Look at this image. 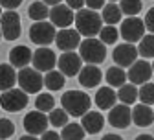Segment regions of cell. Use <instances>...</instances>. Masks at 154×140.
<instances>
[{"label": "cell", "instance_id": "cell-35", "mask_svg": "<svg viewBox=\"0 0 154 140\" xmlns=\"http://www.w3.org/2000/svg\"><path fill=\"white\" fill-rule=\"evenodd\" d=\"M13 133H15V125L11 120L0 118V140H8Z\"/></svg>", "mask_w": 154, "mask_h": 140}, {"label": "cell", "instance_id": "cell-5", "mask_svg": "<svg viewBox=\"0 0 154 140\" xmlns=\"http://www.w3.org/2000/svg\"><path fill=\"white\" fill-rule=\"evenodd\" d=\"M119 35L125 39V43H128V44L140 43L141 39L145 37V22L141 21L140 17H127L125 21L121 22Z\"/></svg>", "mask_w": 154, "mask_h": 140}, {"label": "cell", "instance_id": "cell-15", "mask_svg": "<svg viewBox=\"0 0 154 140\" xmlns=\"http://www.w3.org/2000/svg\"><path fill=\"white\" fill-rule=\"evenodd\" d=\"M50 22L61 30H66L72 22H75V15L66 4H59L50 9Z\"/></svg>", "mask_w": 154, "mask_h": 140}, {"label": "cell", "instance_id": "cell-33", "mask_svg": "<svg viewBox=\"0 0 154 140\" xmlns=\"http://www.w3.org/2000/svg\"><path fill=\"white\" fill-rule=\"evenodd\" d=\"M48 120H50V125L53 127H64L68 125V112L64 109H53L48 114Z\"/></svg>", "mask_w": 154, "mask_h": 140}, {"label": "cell", "instance_id": "cell-47", "mask_svg": "<svg viewBox=\"0 0 154 140\" xmlns=\"http://www.w3.org/2000/svg\"><path fill=\"white\" fill-rule=\"evenodd\" d=\"M152 72H154V61H152Z\"/></svg>", "mask_w": 154, "mask_h": 140}, {"label": "cell", "instance_id": "cell-27", "mask_svg": "<svg viewBox=\"0 0 154 140\" xmlns=\"http://www.w3.org/2000/svg\"><path fill=\"white\" fill-rule=\"evenodd\" d=\"M44 87L48 90H61L64 87V76L59 70L46 72V76H44Z\"/></svg>", "mask_w": 154, "mask_h": 140}, {"label": "cell", "instance_id": "cell-8", "mask_svg": "<svg viewBox=\"0 0 154 140\" xmlns=\"http://www.w3.org/2000/svg\"><path fill=\"white\" fill-rule=\"evenodd\" d=\"M0 30L6 41H15L20 37V17L17 11H4L0 17Z\"/></svg>", "mask_w": 154, "mask_h": 140}, {"label": "cell", "instance_id": "cell-37", "mask_svg": "<svg viewBox=\"0 0 154 140\" xmlns=\"http://www.w3.org/2000/svg\"><path fill=\"white\" fill-rule=\"evenodd\" d=\"M22 4V0H0V6L2 9L6 8V11H15V8H18Z\"/></svg>", "mask_w": 154, "mask_h": 140}, {"label": "cell", "instance_id": "cell-43", "mask_svg": "<svg viewBox=\"0 0 154 140\" xmlns=\"http://www.w3.org/2000/svg\"><path fill=\"white\" fill-rule=\"evenodd\" d=\"M136 140H154V136L152 135H138Z\"/></svg>", "mask_w": 154, "mask_h": 140}, {"label": "cell", "instance_id": "cell-25", "mask_svg": "<svg viewBox=\"0 0 154 140\" xmlns=\"http://www.w3.org/2000/svg\"><path fill=\"white\" fill-rule=\"evenodd\" d=\"M106 83H108V87H118V89H121L125 83H127V72L123 70V68H119V67H110L108 70H106Z\"/></svg>", "mask_w": 154, "mask_h": 140}, {"label": "cell", "instance_id": "cell-34", "mask_svg": "<svg viewBox=\"0 0 154 140\" xmlns=\"http://www.w3.org/2000/svg\"><path fill=\"white\" fill-rule=\"evenodd\" d=\"M138 98L141 99L143 105H149V107L154 105V83H145V85H141Z\"/></svg>", "mask_w": 154, "mask_h": 140}, {"label": "cell", "instance_id": "cell-10", "mask_svg": "<svg viewBox=\"0 0 154 140\" xmlns=\"http://www.w3.org/2000/svg\"><path fill=\"white\" fill-rule=\"evenodd\" d=\"M48 125H50V120L41 111H31L24 116V129L28 135H33V136L41 135L42 136L48 131Z\"/></svg>", "mask_w": 154, "mask_h": 140}, {"label": "cell", "instance_id": "cell-7", "mask_svg": "<svg viewBox=\"0 0 154 140\" xmlns=\"http://www.w3.org/2000/svg\"><path fill=\"white\" fill-rule=\"evenodd\" d=\"M29 102V98L24 90L20 89H11V90H6L0 96V105H2L4 111H9V112H17V111H22Z\"/></svg>", "mask_w": 154, "mask_h": 140}, {"label": "cell", "instance_id": "cell-40", "mask_svg": "<svg viewBox=\"0 0 154 140\" xmlns=\"http://www.w3.org/2000/svg\"><path fill=\"white\" fill-rule=\"evenodd\" d=\"M41 140H61V135L57 133V131H46L42 136H41Z\"/></svg>", "mask_w": 154, "mask_h": 140}, {"label": "cell", "instance_id": "cell-4", "mask_svg": "<svg viewBox=\"0 0 154 140\" xmlns=\"http://www.w3.org/2000/svg\"><path fill=\"white\" fill-rule=\"evenodd\" d=\"M17 83L20 87V90H24L26 94H37V92H41V89L44 85V77L35 68L26 67L17 72Z\"/></svg>", "mask_w": 154, "mask_h": 140}, {"label": "cell", "instance_id": "cell-36", "mask_svg": "<svg viewBox=\"0 0 154 140\" xmlns=\"http://www.w3.org/2000/svg\"><path fill=\"white\" fill-rule=\"evenodd\" d=\"M143 22H145V30H149V31L154 35V8H150V9L145 13Z\"/></svg>", "mask_w": 154, "mask_h": 140}, {"label": "cell", "instance_id": "cell-3", "mask_svg": "<svg viewBox=\"0 0 154 140\" xmlns=\"http://www.w3.org/2000/svg\"><path fill=\"white\" fill-rule=\"evenodd\" d=\"M79 55L88 65H99V63H103L106 59V48H105V44L99 41V39L90 37V39L81 41Z\"/></svg>", "mask_w": 154, "mask_h": 140}, {"label": "cell", "instance_id": "cell-14", "mask_svg": "<svg viewBox=\"0 0 154 140\" xmlns=\"http://www.w3.org/2000/svg\"><path fill=\"white\" fill-rule=\"evenodd\" d=\"M55 44L63 52H73L75 48L81 46V35L77 30H72V28L59 30V33L55 37Z\"/></svg>", "mask_w": 154, "mask_h": 140}, {"label": "cell", "instance_id": "cell-46", "mask_svg": "<svg viewBox=\"0 0 154 140\" xmlns=\"http://www.w3.org/2000/svg\"><path fill=\"white\" fill-rule=\"evenodd\" d=\"M108 2H118V0H108Z\"/></svg>", "mask_w": 154, "mask_h": 140}, {"label": "cell", "instance_id": "cell-30", "mask_svg": "<svg viewBox=\"0 0 154 140\" xmlns=\"http://www.w3.org/2000/svg\"><path fill=\"white\" fill-rule=\"evenodd\" d=\"M35 107H37V111H41V112H51L53 111V107H55V99H53V96L51 94H48V92H41L37 96V99H35Z\"/></svg>", "mask_w": 154, "mask_h": 140}, {"label": "cell", "instance_id": "cell-20", "mask_svg": "<svg viewBox=\"0 0 154 140\" xmlns=\"http://www.w3.org/2000/svg\"><path fill=\"white\" fill-rule=\"evenodd\" d=\"M132 122L136 124L138 127H147L154 122V111L149 105L138 103L136 107L132 109Z\"/></svg>", "mask_w": 154, "mask_h": 140}, {"label": "cell", "instance_id": "cell-9", "mask_svg": "<svg viewBox=\"0 0 154 140\" xmlns=\"http://www.w3.org/2000/svg\"><path fill=\"white\" fill-rule=\"evenodd\" d=\"M57 67H59V72L64 77L79 76V72L83 70V59L75 52H64L59 59H57Z\"/></svg>", "mask_w": 154, "mask_h": 140}, {"label": "cell", "instance_id": "cell-24", "mask_svg": "<svg viewBox=\"0 0 154 140\" xmlns=\"http://www.w3.org/2000/svg\"><path fill=\"white\" fill-rule=\"evenodd\" d=\"M50 6H46L44 2H41V0H35V2L29 4V9H28V15L31 21L35 22H42L46 21V18H50Z\"/></svg>", "mask_w": 154, "mask_h": 140}, {"label": "cell", "instance_id": "cell-42", "mask_svg": "<svg viewBox=\"0 0 154 140\" xmlns=\"http://www.w3.org/2000/svg\"><path fill=\"white\" fill-rule=\"evenodd\" d=\"M42 2L46 4V6H51V8H55V6H59L63 0H42Z\"/></svg>", "mask_w": 154, "mask_h": 140}, {"label": "cell", "instance_id": "cell-41", "mask_svg": "<svg viewBox=\"0 0 154 140\" xmlns=\"http://www.w3.org/2000/svg\"><path fill=\"white\" fill-rule=\"evenodd\" d=\"M101 140H123L119 135H114V133H108V135H105Z\"/></svg>", "mask_w": 154, "mask_h": 140}, {"label": "cell", "instance_id": "cell-31", "mask_svg": "<svg viewBox=\"0 0 154 140\" xmlns=\"http://www.w3.org/2000/svg\"><path fill=\"white\" fill-rule=\"evenodd\" d=\"M119 8H121V13L127 15V17H136L143 4H141V0H119Z\"/></svg>", "mask_w": 154, "mask_h": 140}, {"label": "cell", "instance_id": "cell-32", "mask_svg": "<svg viewBox=\"0 0 154 140\" xmlns=\"http://www.w3.org/2000/svg\"><path fill=\"white\" fill-rule=\"evenodd\" d=\"M119 39V30L116 28V26H103L101 31H99V41L103 44H114L116 41Z\"/></svg>", "mask_w": 154, "mask_h": 140}, {"label": "cell", "instance_id": "cell-18", "mask_svg": "<svg viewBox=\"0 0 154 140\" xmlns=\"http://www.w3.org/2000/svg\"><path fill=\"white\" fill-rule=\"evenodd\" d=\"M101 79H103L101 68L95 67V65H86V67H83V70L79 72V83H81L85 89H94V87H97Z\"/></svg>", "mask_w": 154, "mask_h": 140}, {"label": "cell", "instance_id": "cell-22", "mask_svg": "<svg viewBox=\"0 0 154 140\" xmlns=\"http://www.w3.org/2000/svg\"><path fill=\"white\" fill-rule=\"evenodd\" d=\"M101 18H103V22H105L106 26H116L118 22H121L123 13H121L119 4H116V2L105 4V8L101 9Z\"/></svg>", "mask_w": 154, "mask_h": 140}, {"label": "cell", "instance_id": "cell-6", "mask_svg": "<svg viewBox=\"0 0 154 140\" xmlns=\"http://www.w3.org/2000/svg\"><path fill=\"white\" fill-rule=\"evenodd\" d=\"M55 26L51 22H35L31 28H29V39H31V43H35L38 48H42V46H48L55 41Z\"/></svg>", "mask_w": 154, "mask_h": 140}, {"label": "cell", "instance_id": "cell-11", "mask_svg": "<svg viewBox=\"0 0 154 140\" xmlns=\"http://www.w3.org/2000/svg\"><path fill=\"white\" fill-rule=\"evenodd\" d=\"M138 46H134V44H128V43H121L114 48L112 52V59H114V63L118 65L119 68L123 67H132L134 63L138 61Z\"/></svg>", "mask_w": 154, "mask_h": 140}, {"label": "cell", "instance_id": "cell-16", "mask_svg": "<svg viewBox=\"0 0 154 140\" xmlns=\"http://www.w3.org/2000/svg\"><path fill=\"white\" fill-rule=\"evenodd\" d=\"M108 122L114 125V127H119V129H125L128 127V124L132 122V111L128 109V105H116L108 111Z\"/></svg>", "mask_w": 154, "mask_h": 140}, {"label": "cell", "instance_id": "cell-21", "mask_svg": "<svg viewBox=\"0 0 154 140\" xmlns=\"http://www.w3.org/2000/svg\"><path fill=\"white\" fill-rule=\"evenodd\" d=\"M116 99H118V92H114L112 87H99L95 92V105L99 109H112L116 107Z\"/></svg>", "mask_w": 154, "mask_h": 140}, {"label": "cell", "instance_id": "cell-29", "mask_svg": "<svg viewBox=\"0 0 154 140\" xmlns=\"http://www.w3.org/2000/svg\"><path fill=\"white\" fill-rule=\"evenodd\" d=\"M138 54L143 59H154V35L149 33L138 43Z\"/></svg>", "mask_w": 154, "mask_h": 140}, {"label": "cell", "instance_id": "cell-19", "mask_svg": "<svg viewBox=\"0 0 154 140\" xmlns=\"http://www.w3.org/2000/svg\"><path fill=\"white\" fill-rule=\"evenodd\" d=\"M81 125L85 129V133L88 135H95V133H99L105 125V118L101 112L97 111H88L83 118H81Z\"/></svg>", "mask_w": 154, "mask_h": 140}, {"label": "cell", "instance_id": "cell-12", "mask_svg": "<svg viewBox=\"0 0 154 140\" xmlns=\"http://www.w3.org/2000/svg\"><path fill=\"white\" fill-rule=\"evenodd\" d=\"M152 65L149 63V61H145V59H138L136 63H134L130 68H128V81L132 83V85H145V83H149V79L152 77Z\"/></svg>", "mask_w": 154, "mask_h": 140}, {"label": "cell", "instance_id": "cell-1", "mask_svg": "<svg viewBox=\"0 0 154 140\" xmlns=\"http://www.w3.org/2000/svg\"><path fill=\"white\" fill-rule=\"evenodd\" d=\"M61 105L68 112V116H85L90 111L92 99L83 90H68L61 96Z\"/></svg>", "mask_w": 154, "mask_h": 140}, {"label": "cell", "instance_id": "cell-17", "mask_svg": "<svg viewBox=\"0 0 154 140\" xmlns=\"http://www.w3.org/2000/svg\"><path fill=\"white\" fill-rule=\"evenodd\" d=\"M33 59V52L26 46V44H17L15 48H11L9 52V61H11V67L15 68H26Z\"/></svg>", "mask_w": 154, "mask_h": 140}, {"label": "cell", "instance_id": "cell-44", "mask_svg": "<svg viewBox=\"0 0 154 140\" xmlns=\"http://www.w3.org/2000/svg\"><path fill=\"white\" fill-rule=\"evenodd\" d=\"M20 140H38V138L33 135H24V136H20Z\"/></svg>", "mask_w": 154, "mask_h": 140}, {"label": "cell", "instance_id": "cell-26", "mask_svg": "<svg viewBox=\"0 0 154 140\" xmlns=\"http://www.w3.org/2000/svg\"><path fill=\"white\" fill-rule=\"evenodd\" d=\"M138 96H140V89L136 85H132V83H125L118 90V99L123 105H132L138 99Z\"/></svg>", "mask_w": 154, "mask_h": 140}, {"label": "cell", "instance_id": "cell-45", "mask_svg": "<svg viewBox=\"0 0 154 140\" xmlns=\"http://www.w3.org/2000/svg\"><path fill=\"white\" fill-rule=\"evenodd\" d=\"M2 13H4V11H2V6H0V17H2Z\"/></svg>", "mask_w": 154, "mask_h": 140}, {"label": "cell", "instance_id": "cell-2", "mask_svg": "<svg viewBox=\"0 0 154 140\" xmlns=\"http://www.w3.org/2000/svg\"><path fill=\"white\" fill-rule=\"evenodd\" d=\"M103 28V18L97 11L92 9H81L75 13V30L79 31V35H85L86 39L99 35Z\"/></svg>", "mask_w": 154, "mask_h": 140}, {"label": "cell", "instance_id": "cell-39", "mask_svg": "<svg viewBox=\"0 0 154 140\" xmlns=\"http://www.w3.org/2000/svg\"><path fill=\"white\" fill-rule=\"evenodd\" d=\"M83 4H85V0H66V6L73 11V9H77V11H81L83 9Z\"/></svg>", "mask_w": 154, "mask_h": 140}, {"label": "cell", "instance_id": "cell-13", "mask_svg": "<svg viewBox=\"0 0 154 140\" xmlns=\"http://www.w3.org/2000/svg\"><path fill=\"white\" fill-rule=\"evenodd\" d=\"M57 63V57H55V52L50 50L48 46H42V48H37L33 52V59H31V65L37 72H51L53 67Z\"/></svg>", "mask_w": 154, "mask_h": 140}, {"label": "cell", "instance_id": "cell-23", "mask_svg": "<svg viewBox=\"0 0 154 140\" xmlns=\"http://www.w3.org/2000/svg\"><path fill=\"white\" fill-rule=\"evenodd\" d=\"M17 83V72L11 65H0V90L6 92L15 89Z\"/></svg>", "mask_w": 154, "mask_h": 140}, {"label": "cell", "instance_id": "cell-38", "mask_svg": "<svg viewBox=\"0 0 154 140\" xmlns=\"http://www.w3.org/2000/svg\"><path fill=\"white\" fill-rule=\"evenodd\" d=\"M85 2H86V8L92 11H97V9L105 8V0H85Z\"/></svg>", "mask_w": 154, "mask_h": 140}, {"label": "cell", "instance_id": "cell-28", "mask_svg": "<svg viewBox=\"0 0 154 140\" xmlns=\"http://www.w3.org/2000/svg\"><path fill=\"white\" fill-rule=\"evenodd\" d=\"M61 140H85V129L81 124H68L61 131Z\"/></svg>", "mask_w": 154, "mask_h": 140}, {"label": "cell", "instance_id": "cell-48", "mask_svg": "<svg viewBox=\"0 0 154 140\" xmlns=\"http://www.w3.org/2000/svg\"><path fill=\"white\" fill-rule=\"evenodd\" d=\"M0 39H2V30H0Z\"/></svg>", "mask_w": 154, "mask_h": 140}, {"label": "cell", "instance_id": "cell-49", "mask_svg": "<svg viewBox=\"0 0 154 140\" xmlns=\"http://www.w3.org/2000/svg\"><path fill=\"white\" fill-rule=\"evenodd\" d=\"M152 111H154V109H152Z\"/></svg>", "mask_w": 154, "mask_h": 140}]
</instances>
